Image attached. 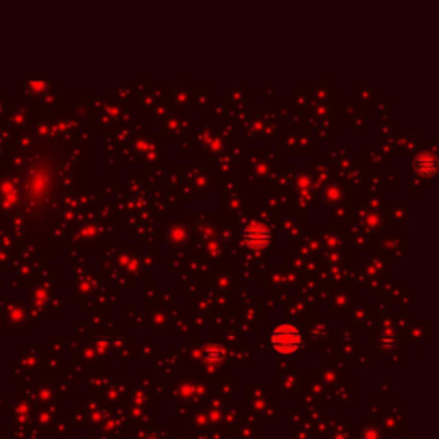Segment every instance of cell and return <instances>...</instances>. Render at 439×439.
<instances>
[{"label":"cell","mask_w":439,"mask_h":439,"mask_svg":"<svg viewBox=\"0 0 439 439\" xmlns=\"http://www.w3.org/2000/svg\"><path fill=\"white\" fill-rule=\"evenodd\" d=\"M269 343L278 354H294L300 346V333L294 324H280L271 331Z\"/></svg>","instance_id":"obj_1"},{"label":"cell","mask_w":439,"mask_h":439,"mask_svg":"<svg viewBox=\"0 0 439 439\" xmlns=\"http://www.w3.org/2000/svg\"><path fill=\"white\" fill-rule=\"evenodd\" d=\"M244 239H246V244L251 249H264L269 244V239H271V235H269V230L266 227L263 225H251L246 230V233H244Z\"/></svg>","instance_id":"obj_2"},{"label":"cell","mask_w":439,"mask_h":439,"mask_svg":"<svg viewBox=\"0 0 439 439\" xmlns=\"http://www.w3.org/2000/svg\"><path fill=\"white\" fill-rule=\"evenodd\" d=\"M436 156L432 153H420L415 158V170L417 173H420L424 177H431L434 172H436Z\"/></svg>","instance_id":"obj_3"},{"label":"cell","mask_w":439,"mask_h":439,"mask_svg":"<svg viewBox=\"0 0 439 439\" xmlns=\"http://www.w3.org/2000/svg\"><path fill=\"white\" fill-rule=\"evenodd\" d=\"M204 360L209 362V364H218V362L223 360V350L216 345H209L204 350Z\"/></svg>","instance_id":"obj_4"}]
</instances>
